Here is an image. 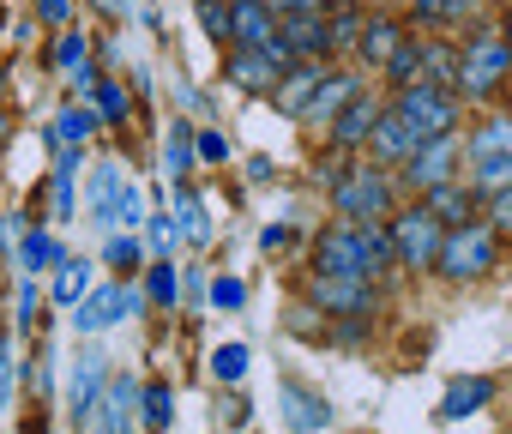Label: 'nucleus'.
<instances>
[{
    "label": "nucleus",
    "instance_id": "obj_1",
    "mask_svg": "<svg viewBox=\"0 0 512 434\" xmlns=\"http://www.w3.org/2000/svg\"><path fill=\"white\" fill-rule=\"evenodd\" d=\"M398 260V242H392V230H380V224H332L320 242H314V278H368V272H380V266H392Z\"/></svg>",
    "mask_w": 512,
    "mask_h": 434
},
{
    "label": "nucleus",
    "instance_id": "obj_3",
    "mask_svg": "<svg viewBox=\"0 0 512 434\" xmlns=\"http://www.w3.org/2000/svg\"><path fill=\"white\" fill-rule=\"evenodd\" d=\"M434 266H440L446 278H482V272L494 266V230H488V224H458V230H446Z\"/></svg>",
    "mask_w": 512,
    "mask_h": 434
},
{
    "label": "nucleus",
    "instance_id": "obj_22",
    "mask_svg": "<svg viewBox=\"0 0 512 434\" xmlns=\"http://www.w3.org/2000/svg\"><path fill=\"white\" fill-rule=\"evenodd\" d=\"M85 284H91L85 260H61V266H55V284H49V296H55L61 308H79V302H85Z\"/></svg>",
    "mask_w": 512,
    "mask_h": 434
},
{
    "label": "nucleus",
    "instance_id": "obj_13",
    "mask_svg": "<svg viewBox=\"0 0 512 434\" xmlns=\"http://www.w3.org/2000/svg\"><path fill=\"white\" fill-rule=\"evenodd\" d=\"M320 85H326V67H320V61H296V67L278 79V91H272V97H278V109H284L290 121H302V109L314 103V91H320Z\"/></svg>",
    "mask_w": 512,
    "mask_h": 434
},
{
    "label": "nucleus",
    "instance_id": "obj_33",
    "mask_svg": "<svg viewBox=\"0 0 512 434\" xmlns=\"http://www.w3.org/2000/svg\"><path fill=\"white\" fill-rule=\"evenodd\" d=\"M139 217H145V199H139V187H121L103 224H139Z\"/></svg>",
    "mask_w": 512,
    "mask_h": 434
},
{
    "label": "nucleus",
    "instance_id": "obj_29",
    "mask_svg": "<svg viewBox=\"0 0 512 434\" xmlns=\"http://www.w3.org/2000/svg\"><path fill=\"white\" fill-rule=\"evenodd\" d=\"M49 266H61L55 260V236H25V254H19V272H49Z\"/></svg>",
    "mask_w": 512,
    "mask_h": 434
},
{
    "label": "nucleus",
    "instance_id": "obj_25",
    "mask_svg": "<svg viewBox=\"0 0 512 434\" xmlns=\"http://www.w3.org/2000/svg\"><path fill=\"white\" fill-rule=\"evenodd\" d=\"M169 416H175V398H169L163 380H151V386L139 392V422H145V428H169Z\"/></svg>",
    "mask_w": 512,
    "mask_h": 434
},
{
    "label": "nucleus",
    "instance_id": "obj_2",
    "mask_svg": "<svg viewBox=\"0 0 512 434\" xmlns=\"http://www.w3.org/2000/svg\"><path fill=\"white\" fill-rule=\"evenodd\" d=\"M506 73H512V43L500 31H476L470 49L458 55V91L464 97H488V91H500Z\"/></svg>",
    "mask_w": 512,
    "mask_h": 434
},
{
    "label": "nucleus",
    "instance_id": "obj_31",
    "mask_svg": "<svg viewBox=\"0 0 512 434\" xmlns=\"http://www.w3.org/2000/svg\"><path fill=\"white\" fill-rule=\"evenodd\" d=\"M187 169H193V127L175 121L169 127V175H187Z\"/></svg>",
    "mask_w": 512,
    "mask_h": 434
},
{
    "label": "nucleus",
    "instance_id": "obj_8",
    "mask_svg": "<svg viewBox=\"0 0 512 434\" xmlns=\"http://www.w3.org/2000/svg\"><path fill=\"white\" fill-rule=\"evenodd\" d=\"M103 386H109V356H103V350H79V356H73V380H67V416L85 422V416L97 410Z\"/></svg>",
    "mask_w": 512,
    "mask_h": 434
},
{
    "label": "nucleus",
    "instance_id": "obj_42",
    "mask_svg": "<svg viewBox=\"0 0 512 434\" xmlns=\"http://www.w3.org/2000/svg\"><path fill=\"white\" fill-rule=\"evenodd\" d=\"M7 398H13V344L0 332V410H7Z\"/></svg>",
    "mask_w": 512,
    "mask_h": 434
},
{
    "label": "nucleus",
    "instance_id": "obj_39",
    "mask_svg": "<svg viewBox=\"0 0 512 434\" xmlns=\"http://www.w3.org/2000/svg\"><path fill=\"white\" fill-rule=\"evenodd\" d=\"M199 25H205V37H229V7H223V0H199Z\"/></svg>",
    "mask_w": 512,
    "mask_h": 434
},
{
    "label": "nucleus",
    "instance_id": "obj_41",
    "mask_svg": "<svg viewBox=\"0 0 512 434\" xmlns=\"http://www.w3.org/2000/svg\"><path fill=\"white\" fill-rule=\"evenodd\" d=\"M55 55H61V67H67V73H79V67H85V37H79V31H67Z\"/></svg>",
    "mask_w": 512,
    "mask_h": 434
},
{
    "label": "nucleus",
    "instance_id": "obj_6",
    "mask_svg": "<svg viewBox=\"0 0 512 434\" xmlns=\"http://www.w3.org/2000/svg\"><path fill=\"white\" fill-rule=\"evenodd\" d=\"M392 242H398V260L404 266H434L440 242H446V224H440L428 205H410L398 224H392Z\"/></svg>",
    "mask_w": 512,
    "mask_h": 434
},
{
    "label": "nucleus",
    "instance_id": "obj_32",
    "mask_svg": "<svg viewBox=\"0 0 512 434\" xmlns=\"http://www.w3.org/2000/svg\"><path fill=\"white\" fill-rule=\"evenodd\" d=\"M476 187L482 193H506L512 187V157H482L476 163Z\"/></svg>",
    "mask_w": 512,
    "mask_h": 434
},
{
    "label": "nucleus",
    "instance_id": "obj_27",
    "mask_svg": "<svg viewBox=\"0 0 512 434\" xmlns=\"http://www.w3.org/2000/svg\"><path fill=\"white\" fill-rule=\"evenodd\" d=\"M175 217H181V236H187V242H211V224H205L199 193H175Z\"/></svg>",
    "mask_w": 512,
    "mask_h": 434
},
{
    "label": "nucleus",
    "instance_id": "obj_5",
    "mask_svg": "<svg viewBox=\"0 0 512 434\" xmlns=\"http://www.w3.org/2000/svg\"><path fill=\"white\" fill-rule=\"evenodd\" d=\"M422 139H440V133H452V121H458V103H452V91L446 85H410V91H398V103H392Z\"/></svg>",
    "mask_w": 512,
    "mask_h": 434
},
{
    "label": "nucleus",
    "instance_id": "obj_19",
    "mask_svg": "<svg viewBox=\"0 0 512 434\" xmlns=\"http://www.w3.org/2000/svg\"><path fill=\"white\" fill-rule=\"evenodd\" d=\"M488 398H494V380H476V374H470V380H452V386H446V398H440V416H446V422L476 416Z\"/></svg>",
    "mask_w": 512,
    "mask_h": 434
},
{
    "label": "nucleus",
    "instance_id": "obj_9",
    "mask_svg": "<svg viewBox=\"0 0 512 434\" xmlns=\"http://www.w3.org/2000/svg\"><path fill=\"white\" fill-rule=\"evenodd\" d=\"M229 37L241 49H266V43H278V13L266 0H229Z\"/></svg>",
    "mask_w": 512,
    "mask_h": 434
},
{
    "label": "nucleus",
    "instance_id": "obj_45",
    "mask_svg": "<svg viewBox=\"0 0 512 434\" xmlns=\"http://www.w3.org/2000/svg\"><path fill=\"white\" fill-rule=\"evenodd\" d=\"M169 242H175V224L157 211V217H151V248H157V254H169Z\"/></svg>",
    "mask_w": 512,
    "mask_h": 434
},
{
    "label": "nucleus",
    "instance_id": "obj_40",
    "mask_svg": "<svg viewBox=\"0 0 512 434\" xmlns=\"http://www.w3.org/2000/svg\"><path fill=\"white\" fill-rule=\"evenodd\" d=\"M103 260H109L115 272H127V266H139V242H133V236H109V248H103Z\"/></svg>",
    "mask_w": 512,
    "mask_h": 434
},
{
    "label": "nucleus",
    "instance_id": "obj_43",
    "mask_svg": "<svg viewBox=\"0 0 512 434\" xmlns=\"http://www.w3.org/2000/svg\"><path fill=\"white\" fill-rule=\"evenodd\" d=\"M193 151H199L205 163H223V157H229V139H223V133H199V139H193Z\"/></svg>",
    "mask_w": 512,
    "mask_h": 434
},
{
    "label": "nucleus",
    "instance_id": "obj_44",
    "mask_svg": "<svg viewBox=\"0 0 512 434\" xmlns=\"http://www.w3.org/2000/svg\"><path fill=\"white\" fill-rule=\"evenodd\" d=\"M211 302H217V308H241V284H235V278H217V284H211Z\"/></svg>",
    "mask_w": 512,
    "mask_h": 434
},
{
    "label": "nucleus",
    "instance_id": "obj_50",
    "mask_svg": "<svg viewBox=\"0 0 512 434\" xmlns=\"http://www.w3.org/2000/svg\"><path fill=\"white\" fill-rule=\"evenodd\" d=\"M506 43H512V19H506Z\"/></svg>",
    "mask_w": 512,
    "mask_h": 434
},
{
    "label": "nucleus",
    "instance_id": "obj_10",
    "mask_svg": "<svg viewBox=\"0 0 512 434\" xmlns=\"http://www.w3.org/2000/svg\"><path fill=\"white\" fill-rule=\"evenodd\" d=\"M278 43L290 49V61H320V55H332L320 13H284V19H278Z\"/></svg>",
    "mask_w": 512,
    "mask_h": 434
},
{
    "label": "nucleus",
    "instance_id": "obj_12",
    "mask_svg": "<svg viewBox=\"0 0 512 434\" xmlns=\"http://www.w3.org/2000/svg\"><path fill=\"white\" fill-rule=\"evenodd\" d=\"M368 139H374V157H380V163H410L416 145H422V133H416L398 109H380V121H374Z\"/></svg>",
    "mask_w": 512,
    "mask_h": 434
},
{
    "label": "nucleus",
    "instance_id": "obj_18",
    "mask_svg": "<svg viewBox=\"0 0 512 434\" xmlns=\"http://www.w3.org/2000/svg\"><path fill=\"white\" fill-rule=\"evenodd\" d=\"M356 97V73H326V85L314 91V103L302 109V121H338V109Z\"/></svg>",
    "mask_w": 512,
    "mask_h": 434
},
{
    "label": "nucleus",
    "instance_id": "obj_14",
    "mask_svg": "<svg viewBox=\"0 0 512 434\" xmlns=\"http://www.w3.org/2000/svg\"><path fill=\"white\" fill-rule=\"evenodd\" d=\"M314 308H332V314H368L374 308V290L362 278H314Z\"/></svg>",
    "mask_w": 512,
    "mask_h": 434
},
{
    "label": "nucleus",
    "instance_id": "obj_35",
    "mask_svg": "<svg viewBox=\"0 0 512 434\" xmlns=\"http://www.w3.org/2000/svg\"><path fill=\"white\" fill-rule=\"evenodd\" d=\"M97 115L103 121H127V91L115 79H97Z\"/></svg>",
    "mask_w": 512,
    "mask_h": 434
},
{
    "label": "nucleus",
    "instance_id": "obj_37",
    "mask_svg": "<svg viewBox=\"0 0 512 434\" xmlns=\"http://www.w3.org/2000/svg\"><path fill=\"white\" fill-rule=\"evenodd\" d=\"M121 187H127V181H121V163H103V169H97V211H103V217H109V205H115Z\"/></svg>",
    "mask_w": 512,
    "mask_h": 434
},
{
    "label": "nucleus",
    "instance_id": "obj_51",
    "mask_svg": "<svg viewBox=\"0 0 512 434\" xmlns=\"http://www.w3.org/2000/svg\"><path fill=\"white\" fill-rule=\"evenodd\" d=\"M0 139H7V121H0Z\"/></svg>",
    "mask_w": 512,
    "mask_h": 434
},
{
    "label": "nucleus",
    "instance_id": "obj_20",
    "mask_svg": "<svg viewBox=\"0 0 512 434\" xmlns=\"http://www.w3.org/2000/svg\"><path fill=\"white\" fill-rule=\"evenodd\" d=\"M109 320H127L121 296H115V290H85V302L73 308V326H79V332H103Z\"/></svg>",
    "mask_w": 512,
    "mask_h": 434
},
{
    "label": "nucleus",
    "instance_id": "obj_49",
    "mask_svg": "<svg viewBox=\"0 0 512 434\" xmlns=\"http://www.w3.org/2000/svg\"><path fill=\"white\" fill-rule=\"evenodd\" d=\"M97 7H103V13H115V19H121V13H127V7H133V0H97Z\"/></svg>",
    "mask_w": 512,
    "mask_h": 434
},
{
    "label": "nucleus",
    "instance_id": "obj_36",
    "mask_svg": "<svg viewBox=\"0 0 512 434\" xmlns=\"http://www.w3.org/2000/svg\"><path fill=\"white\" fill-rule=\"evenodd\" d=\"M175 296H181L175 266H169V260H157V266H151V302H163V314H169V308H175Z\"/></svg>",
    "mask_w": 512,
    "mask_h": 434
},
{
    "label": "nucleus",
    "instance_id": "obj_47",
    "mask_svg": "<svg viewBox=\"0 0 512 434\" xmlns=\"http://www.w3.org/2000/svg\"><path fill=\"white\" fill-rule=\"evenodd\" d=\"M266 7L284 19V13H320V0H266Z\"/></svg>",
    "mask_w": 512,
    "mask_h": 434
},
{
    "label": "nucleus",
    "instance_id": "obj_16",
    "mask_svg": "<svg viewBox=\"0 0 512 434\" xmlns=\"http://www.w3.org/2000/svg\"><path fill=\"white\" fill-rule=\"evenodd\" d=\"M133 398H139V386L127 380V374H115L109 380V398H103V422H97V434H133Z\"/></svg>",
    "mask_w": 512,
    "mask_h": 434
},
{
    "label": "nucleus",
    "instance_id": "obj_17",
    "mask_svg": "<svg viewBox=\"0 0 512 434\" xmlns=\"http://www.w3.org/2000/svg\"><path fill=\"white\" fill-rule=\"evenodd\" d=\"M398 43H404V25H392V19H368V25H362V43H356V55H362L368 67H386V61L398 55Z\"/></svg>",
    "mask_w": 512,
    "mask_h": 434
},
{
    "label": "nucleus",
    "instance_id": "obj_28",
    "mask_svg": "<svg viewBox=\"0 0 512 434\" xmlns=\"http://www.w3.org/2000/svg\"><path fill=\"white\" fill-rule=\"evenodd\" d=\"M97 121H103L97 109H61V121H55V139H61V145H79V139H85Z\"/></svg>",
    "mask_w": 512,
    "mask_h": 434
},
{
    "label": "nucleus",
    "instance_id": "obj_21",
    "mask_svg": "<svg viewBox=\"0 0 512 434\" xmlns=\"http://www.w3.org/2000/svg\"><path fill=\"white\" fill-rule=\"evenodd\" d=\"M284 416H290V428L314 434V428H326V398L302 392V386H284Z\"/></svg>",
    "mask_w": 512,
    "mask_h": 434
},
{
    "label": "nucleus",
    "instance_id": "obj_23",
    "mask_svg": "<svg viewBox=\"0 0 512 434\" xmlns=\"http://www.w3.org/2000/svg\"><path fill=\"white\" fill-rule=\"evenodd\" d=\"M428 211L440 217V224L452 217V230H458V224H470V193L452 187V181H440V187H428Z\"/></svg>",
    "mask_w": 512,
    "mask_h": 434
},
{
    "label": "nucleus",
    "instance_id": "obj_38",
    "mask_svg": "<svg viewBox=\"0 0 512 434\" xmlns=\"http://www.w3.org/2000/svg\"><path fill=\"white\" fill-rule=\"evenodd\" d=\"M211 368H217V380H241V374H247V350H241V344H223V350L211 356Z\"/></svg>",
    "mask_w": 512,
    "mask_h": 434
},
{
    "label": "nucleus",
    "instance_id": "obj_34",
    "mask_svg": "<svg viewBox=\"0 0 512 434\" xmlns=\"http://www.w3.org/2000/svg\"><path fill=\"white\" fill-rule=\"evenodd\" d=\"M452 73H458V61H452L440 43H434V49H422V85H446Z\"/></svg>",
    "mask_w": 512,
    "mask_h": 434
},
{
    "label": "nucleus",
    "instance_id": "obj_26",
    "mask_svg": "<svg viewBox=\"0 0 512 434\" xmlns=\"http://www.w3.org/2000/svg\"><path fill=\"white\" fill-rule=\"evenodd\" d=\"M386 79H392L398 91H410V85H422V49H416V43H398V55L386 61Z\"/></svg>",
    "mask_w": 512,
    "mask_h": 434
},
{
    "label": "nucleus",
    "instance_id": "obj_15",
    "mask_svg": "<svg viewBox=\"0 0 512 434\" xmlns=\"http://www.w3.org/2000/svg\"><path fill=\"white\" fill-rule=\"evenodd\" d=\"M374 121H380V103L356 91V97L338 109V121H332V145H362V139L374 133Z\"/></svg>",
    "mask_w": 512,
    "mask_h": 434
},
{
    "label": "nucleus",
    "instance_id": "obj_24",
    "mask_svg": "<svg viewBox=\"0 0 512 434\" xmlns=\"http://www.w3.org/2000/svg\"><path fill=\"white\" fill-rule=\"evenodd\" d=\"M482 157H512V121H482L476 139H470V163Z\"/></svg>",
    "mask_w": 512,
    "mask_h": 434
},
{
    "label": "nucleus",
    "instance_id": "obj_30",
    "mask_svg": "<svg viewBox=\"0 0 512 434\" xmlns=\"http://www.w3.org/2000/svg\"><path fill=\"white\" fill-rule=\"evenodd\" d=\"M362 43V19L356 13H332L326 19V49H356Z\"/></svg>",
    "mask_w": 512,
    "mask_h": 434
},
{
    "label": "nucleus",
    "instance_id": "obj_11",
    "mask_svg": "<svg viewBox=\"0 0 512 434\" xmlns=\"http://www.w3.org/2000/svg\"><path fill=\"white\" fill-rule=\"evenodd\" d=\"M452 163H458V139L440 133V139H422V145H416V157L404 163V175H410L416 187H440V181H452Z\"/></svg>",
    "mask_w": 512,
    "mask_h": 434
},
{
    "label": "nucleus",
    "instance_id": "obj_7",
    "mask_svg": "<svg viewBox=\"0 0 512 434\" xmlns=\"http://www.w3.org/2000/svg\"><path fill=\"white\" fill-rule=\"evenodd\" d=\"M290 67H296V61H290V49H284V43H266V49H235L229 79H235L241 91H278V79H284Z\"/></svg>",
    "mask_w": 512,
    "mask_h": 434
},
{
    "label": "nucleus",
    "instance_id": "obj_46",
    "mask_svg": "<svg viewBox=\"0 0 512 434\" xmlns=\"http://www.w3.org/2000/svg\"><path fill=\"white\" fill-rule=\"evenodd\" d=\"M458 7H464V0H416V13H422V19H452Z\"/></svg>",
    "mask_w": 512,
    "mask_h": 434
},
{
    "label": "nucleus",
    "instance_id": "obj_4",
    "mask_svg": "<svg viewBox=\"0 0 512 434\" xmlns=\"http://www.w3.org/2000/svg\"><path fill=\"white\" fill-rule=\"evenodd\" d=\"M332 205H338V217H350V224H380L392 211V181L374 175V169H356V175L332 181Z\"/></svg>",
    "mask_w": 512,
    "mask_h": 434
},
{
    "label": "nucleus",
    "instance_id": "obj_48",
    "mask_svg": "<svg viewBox=\"0 0 512 434\" xmlns=\"http://www.w3.org/2000/svg\"><path fill=\"white\" fill-rule=\"evenodd\" d=\"M494 224H500V230H512V187H506V193H494Z\"/></svg>",
    "mask_w": 512,
    "mask_h": 434
}]
</instances>
